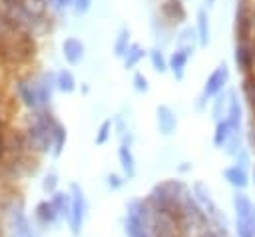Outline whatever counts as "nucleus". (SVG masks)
<instances>
[{"label": "nucleus", "mask_w": 255, "mask_h": 237, "mask_svg": "<svg viewBox=\"0 0 255 237\" xmlns=\"http://www.w3.org/2000/svg\"><path fill=\"white\" fill-rule=\"evenodd\" d=\"M70 197H72V205H70V217H68V223H70V231L74 237H78L82 233V225H84V219H86V197H84V191L78 183H72L70 185Z\"/></svg>", "instance_id": "obj_3"}, {"label": "nucleus", "mask_w": 255, "mask_h": 237, "mask_svg": "<svg viewBox=\"0 0 255 237\" xmlns=\"http://www.w3.org/2000/svg\"><path fill=\"white\" fill-rule=\"evenodd\" d=\"M54 2V6L58 8V10H62V8H66V6H70L74 0H52Z\"/></svg>", "instance_id": "obj_38"}, {"label": "nucleus", "mask_w": 255, "mask_h": 237, "mask_svg": "<svg viewBox=\"0 0 255 237\" xmlns=\"http://www.w3.org/2000/svg\"><path fill=\"white\" fill-rule=\"evenodd\" d=\"M251 46V54H253V68H255V42L253 44H249Z\"/></svg>", "instance_id": "obj_41"}, {"label": "nucleus", "mask_w": 255, "mask_h": 237, "mask_svg": "<svg viewBox=\"0 0 255 237\" xmlns=\"http://www.w3.org/2000/svg\"><path fill=\"white\" fill-rule=\"evenodd\" d=\"M225 147H227L225 151H227L229 155H235V153L241 149V129L231 133V137H229V141L225 143Z\"/></svg>", "instance_id": "obj_29"}, {"label": "nucleus", "mask_w": 255, "mask_h": 237, "mask_svg": "<svg viewBox=\"0 0 255 237\" xmlns=\"http://www.w3.org/2000/svg\"><path fill=\"white\" fill-rule=\"evenodd\" d=\"M187 60H189V56H187L185 52H181V50H175V52L169 56V60H167V70L173 74L175 80H181V78H183Z\"/></svg>", "instance_id": "obj_14"}, {"label": "nucleus", "mask_w": 255, "mask_h": 237, "mask_svg": "<svg viewBox=\"0 0 255 237\" xmlns=\"http://www.w3.org/2000/svg\"><path fill=\"white\" fill-rule=\"evenodd\" d=\"M195 38H197V32H193L191 28H185L181 34H179V38H177V50H181V52H185L187 56L189 54H193V48H195Z\"/></svg>", "instance_id": "obj_23"}, {"label": "nucleus", "mask_w": 255, "mask_h": 237, "mask_svg": "<svg viewBox=\"0 0 255 237\" xmlns=\"http://www.w3.org/2000/svg\"><path fill=\"white\" fill-rule=\"evenodd\" d=\"M253 34L251 28V10L247 0H237V12H235V38L237 44H249Z\"/></svg>", "instance_id": "obj_4"}, {"label": "nucleus", "mask_w": 255, "mask_h": 237, "mask_svg": "<svg viewBox=\"0 0 255 237\" xmlns=\"http://www.w3.org/2000/svg\"><path fill=\"white\" fill-rule=\"evenodd\" d=\"M124 231L128 237H153L151 235V209L145 199H131L126 205Z\"/></svg>", "instance_id": "obj_2"}, {"label": "nucleus", "mask_w": 255, "mask_h": 237, "mask_svg": "<svg viewBox=\"0 0 255 237\" xmlns=\"http://www.w3.org/2000/svg\"><path fill=\"white\" fill-rule=\"evenodd\" d=\"M143 56H145L143 48H141L139 44L131 42V44H129V48H128V50H126V54H124V66H126L128 70H131V68H135V66H137V62H139Z\"/></svg>", "instance_id": "obj_22"}, {"label": "nucleus", "mask_w": 255, "mask_h": 237, "mask_svg": "<svg viewBox=\"0 0 255 237\" xmlns=\"http://www.w3.org/2000/svg\"><path fill=\"white\" fill-rule=\"evenodd\" d=\"M72 6H74L76 14H86L90 10V6H92V0H74Z\"/></svg>", "instance_id": "obj_34"}, {"label": "nucleus", "mask_w": 255, "mask_h": 237, "mask_svg": "<svg viewBox=\"0 0 255 237\" xmlns=\"http://www.w3.org/2000/svg\"><path fill=\"white\" fill-rule=\"evenodd\" d=\"M243 94L251 106V112L255 116V74H247L243 78Z\"/></svg>", "instance_id": "obj_25"}, {"label": "nucleus", "mask_w": 255, "mask_h": 237, "mask_svg": "<svg viewBox=\"0 0 255 237\" xmlns=\"http://www.w3.org/2000/svg\"><path fill=\"white\" fill-rule=\"evenodd\" d=\"M56 187H58V175H56L54 171L46 173V177L42 179V189H44L46 193H54Z\"/></svg>", "instance_id": "obj_30"}, {"label": "nucleus", "mask_w": 255, "mask_h": 237, "mask_svg": "<svg viewBox=\"0 0 255 237\" xmlns=\"http://www.w3.org/2000/svg\"><path fill=\"white\" fill-rule=\"evenodd\" d=\"M233 209H235L237 221L245 223L255 233V205H253V201L243 191H237L233 195Z\"/></svg>", "instance_id": "obj_5"}, {"label": "nucleus", "mask_w": 255, "mask_h": 237, "mask_svg": "<svg viewBox=\"0 0 255 237\" xmlns=\"http://www.w3.org/2000/svg\"><path fill=\"white\" fill-rule=\"evenodd\" d=\"M253 185H255V167H253Z\"/></svg>", "instance_id": "obj_43"}, {"label": "nucleus", "mask_w": 255, "mask_h": 237, "mask_svg": "<svg viewBox=\"0 0 255 237\" xmlns=\"http://www.w3.org/2000/svg\"><path fill=\"white\" fill-rule=\"evenodd\" d=\"M129 44H131L129 42V30L128 28H122L120 34H118V38H116V42H114V54L120 56V58H124V54L129 48Z\"/></svg>", "instance_id": "obj_24"}, {"label": "nucleus", "mask_w": 255, "mask_h": 237, "mask_svg": "<svg viewBox=\"0 0 255 237\" xmlns=\"http://www.w3.org/2000/svg\"><path fill=\"white\" fill-rule=\"evenodd\" d=\"M227 118L225 121L229 123L231 131H239L241 127V104H239V98H237V92H229V104H227Z\"/></svg>", "instance_id": "obj_10"}, {"label": "nucleus", "mask_w": 255, "mask_h": 237, "mask_svg": "<svg viewBox=\"0 0 255 237\" xmlns=\"http://www.w3.org/2000/svg\"><path fill=\"white\" fill-rule=\"evenodd\" d=\"M161 16L167 22H183L187 18V12L179 0H165L161 4Z\"/></svg>", "instance_id": "obj_11"}, {"label": "nucleus", "mask_w": 255, "mask_h": 237, "mask_svg": "<svg viewBox=\"0 0 255 237\" xmlns=\"http://www.w3.org/2000/svg\"><path fill=\"white\" fill-rule=\"evenodd\" d=\"M247 139H249V147L255 151V121L249 125V131H247Z\"/></svg>", "instance_id": "obj_37"}, {"label": "nucleus", "mask_w": 255, "mask_h": 237, "mask_svg": "<svg viewBox=\"0 0 255 237\" xmlns=\"http://www.w3.org/2000/svg\"><path fill=\"white\" fill-rule=\"evenodd\" d=\"M52 207L56 209V213L60 217H70V205H72V197L70 193H62V191H54L52 193V199H50Z\"/></svg>", "instance_id": "obj_17"}, {"label": "nucleus", "mask_w": 255, "mask_h": 237, "mask_svg": "<svg viewBox=\"0 0 255 237\" xmlns=\"http://www.w3.org/2000/svg\"><path fill=\"white\" fill-rule=\"evenodd\" d=\"M149 60H151V66H153L155 72L163 74V72L167 70V60H165V56H163V52H161L159 48L149 50Z\"/></svg>", "instance_id": "obj_26"}, {"label": "nucleus", "mask_w": 255, "mask_h": 237, "mask_svg": "<svg viewBox=\"0 0 255 237\" xmlns=\"http://www.w3.org/2000/svg\"><path fill=\"white\" fill-rule=\"evenodd\" d=\"M235 159H237V163H235V165L247 171V167H249V151H247L245 147H241V149L235 153Z\"/></svg>", "instance_id": "obj_31"}, {"label": "nucleus", "mask_w": 255, "mask_h": 237, "mask_svg": "<svg viewBox=\"0 0 255 237\" xmlns=\"http://www.w3.org/2000/svg\"><path fill=\"white\" fill-rule=\"evenodd\" d=\"M64 145H66V127L56 119L52 125V153H54V157H58L64 151Z\"/></svg>", "instance_id": "obj_18"}, {"label": "nucleus", "mask_w": 255, "mask_h": 237, "mask_svg": "<svg viewBox=\"0 0 255 237\" xmlns=\"http://www.w3.org/2000/svg\"><path fill=\"white\" fill-rule=\"evenodd\" d=\"M58 217H60V215L56 213V209L52 207L50 201H40V203L36 205V219H38L40 225H44V227L54 225V223L58 221Z\"/></svg>", "instance_id": "obj_15"}, {"label": "nucleus", "mask_w": 255, "mask_h": 237, "mask_svg": "<svg viewBox=\"0 0 255 237\" xmlns=\"http://www.w3.org/2000/svg\"><path fill=\"white\" fill-rule=\"evenodd\" d=\"M191 169V165L189 163H183V165H179V171H189Z\"/></svg>", "instance_id": "obj_40"}, {"label": "nucleus", "mask_w": 255, "mask_h": 237, "mask_svg": "<svg viewBox=\"0 0 255 237\" xmlns=\"http://www.w3.org/2000/svg\"><path fill=\"white\" fill-rule=\"evenodd\" d=\"M14 88H16V94H18L20 102H22L26 108H30V110H40L38 94H36L34 82H28V80H16Z\"/></svg>", "instance_id": "obj_7"}, {"label": "nucleus", "mask_w": 255, "mask_h": 237, "mask_svg": "<svg viewBox=\"0 0 255 237\" xmlns=\"http://www.w3.org/2000/svg\"><path fill=\"white\" fill-rule=\"evenodd\" d=\"M229 82V68L227 64H219L205 80V86H203V98H213L217 94H221V90L225 88V84Z\"/></svg>", "instance_id": "obj_6"}, {"label": "nucleus", "mask_w": 255, "mask_h": 237, "mask_svg": "<svg viewBox=\"0 0 255 237\" xmlns=\"http://www.w3.org/2000/svg\"><path fill=\"white\" fill-rule=\"evenodd\" d=\"M133 88H135V92H147V88H149V86H147V78L137 72V74L133 76Z\"/></svg>", "instance_id": "obj_32"}, {"label": "nucleus", "mask_w": 255, "mask_h": 237, "mask_svg": "<svg viewBox=\"0 0 255 237\" xmlns=\"http://www.w3.org/2000/svg\"><path fill=\"white\" fill-rule=\"evenodd\" d=\"M54 121H56V118L46 110H38L34 114V119L26 129V139H28L30 149H36L40 153L52 151V125H54Z\"/></svg>", "instance_id": "obj_1"}, {"label": "nucleus", "mask_w": 255, "mask_h": 237, "mask_svg": "<svg viewBox=\"0 0 255 237\" xmlns=\"http://www.w3.org/2000/svg\"><path fill=\"white\" fill-rule=\"evenodd\" d=\"M229 104V94H217L215 102H213V118L219 121L223 112H225V106Z\"/></svg>", "instance_id": "obj_28"}, {"label": "nucleus", "mask_w": 255, "mask_h": 237, "mask_svg": "<svg viewBox=\"0 0 255 237\" xmlns=\"http://www.w3.org/2000/svg\"><path fill=\"white\" fill-rule=\"evenodd\" d=\"M84 44H82V40H78V38H74V36H70V38H66L64 42H62V54H64V60L68 62V64H78V62H82V58H84Z\"/></svg>", "instance_id": "obj_9"}, {"label": "nucleus", "mask_w": 255, "mask_h": 237, "mask_svg": "<svg viewBox=\"0 0 255 237\" xmlns=\"http://www.w3.org/2000/svg\"><path fill=\"white\" fill-rule=\"evenodd\" d=\"M112 129H114V121H112V119H104V121L100 123V127H98V131H96V143H98V145H104V143L110 139Z\"/></svg>", "instance_id": "obj_27"}, {"label": "nucleus", "mask_w": 255, "mask_h": 237, "mask_svg": "<svg viewBox=\"0 0 255 237\" xmlns=\"http://www.w3.org/2000/svg\"><path fill=\"white\" fill-rule=\"evenodd\" d=\"M4 153H6V139H4V135L0 133V159H2Z\"/></svg>", "instance_id": "obj_39"}, {"label": "nucleus", "mask_w": 255, "mask_h": 237, "mask_svg": "<svg viewBox=\"0 0 255 237\" xmlns=\"http://www.w3.org/2000/svg\"><path fill=\"white\" fill-rule=\"evenodd\" d=\"M124 185V179L118 175V173H110L108 175V187L110 189H120Z\"/></svg>", "instance_id": "obj_36"}, {"label": "nucleus", "mask_w": 255, "mask_h": 237, "mask_svg": "<svg viewBox=\"0 0 255 237\" xmlns=\"http://www.w3.org/2000/svg\"><path fill=\"white\" fill-rule=\"evenodd\" d=\"M155 121H157V129L163 133V135H171L177 127V118L173 114V110L169 106H157L155 110Z\"/></svg>", "instance_id": "obj_8"}, {"label": "nucleus", "mask_w": 255, "mask_h": 237, "mask_svg": "<svg viewBox=\"0 0 255 237\" xmlns=\"http://www.w3.org/2000/svg\"><path fill=\"white\" fill-rule=\"evenodd\" d=\"M231 127H229V123L225 121V119H219L217 123H215V131H213V145L215 147H225V143L229 141V137H231Z\"/></svg>", "instance_id": "obj_21"}, {"label": "nucleus", "mask_w": 255, "mask_h": 237, "mask_svg": "<svg viewBox=\"0 0 255 237\" xmlns=\"http://www.w3.org/2000/svg\"><path fill=\"white\" fill-rule=\"evenodd\" d=\"M118 157H120V163H122V169L126 173L128 179H131L135 175V159H133V153H131V147L129 145H120L118 149Z\"/></svg>", "instance_id": "obj_16"}, {"label": "nucleus", "mask_w": 255, "mask_h": 237, "mask_svg": "<svg viewBox=\"0 0 255 237\" xmlns=\"http://www.w3.org/2000/svg\"><path fill=\"white\" fill-rule=\"evenodd\" d=\"M223 177H225L227 183L233 185L237 191H239V189H245L247 183H249V175H247V171L241 169V167H237V165H229V167H225V169H223Z\"/></svg>", "instance_id": "obj_13"}, {"label": "nucleus", "mask_w": 255, "mask_h": 237, "mask_svg": "<svg viewBox=\"0 0 255 237\" xmlns=\"http://www.w3.org/2000/svg\"><path fill=\"white\" fill-rule=\"evenodd\" d=\"M235 233H237V237H255V233L245 223H241L237 219H235Z\"/></svg>", "instance_id": "obj_35"}, {"label": "nucleus", "mask_w": 255, "mask_h": 237, "mask_svg": "<svg viewBox=\"0 0 255 237\" xmlns=\"http://www.w3.org/2000/svg\"><path fill=\"white\" fill-rule=\"evenodd\" d=\"M235 64L245 76L251 74V70H253V54H251V46L249 44H237L235 46Z\"/></svg>", "instance_id": "obj_12"}, {"label": "nucleus", "mask_w": 255, "mask_h": 237, "mask_svg": "<svg viewBox=\"0 0 255 237\" xmlns=\"http://www.w3.org/2000/svg\"><path fill=\"white\" fill-rule=\"evenodd\" d=\"M197 40H199V46H207L209 42V16H207V10H199L197 12Z\"/></svg>", "instance_id": "obj_20"}, {"label": "nucleus", "mask_w": 255, "mask_h": 237, "mask_svg": "<svg viewBox=\"0 0 255 237\" xmlns=\"http://www.w3.org/2000/svg\"><path fill=\"white\" fill-rule=\"evenodd\" d=\"M56 88L64 94H72L76 90V78L70 70H60L56 72Z\"/></svg>", "instance_id": "obj_19"}, {"label": "nucleus", "mask_w": 255, "mask_h": 237, "mask_svg": "<svg viewBox=\"0 0 255 237\" xmlns=\"http://www.w3.org/2000/svg\"><path fill=\"white\" fill-rule=\"evenodd\" d=\"M205 2H207V6H211V4L215 2V0H205Z\"/></svg>", "instance_id": "obj_42"}, {"label": "nucleus", "mask_w": 255, "mask_h": 237, "mask_svg": "<svg viewBox=\"0 0 255 237\" xmlns=\"http://www.w3.org/2000/svg\"><path fill=\"white\" fill-rule=\"evenodd\" d=\"M197 237H229V233H221V231H217L213 225H209V227L201 229V231L197 233Z\"/></svg>", "instance_id": "obj_33"}]
</instances>
